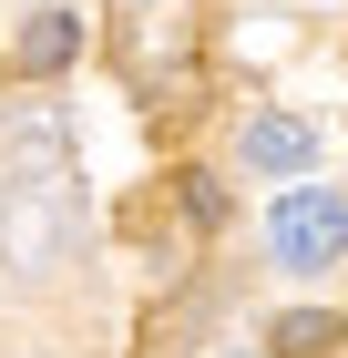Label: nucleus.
Wrapping results in <instances>:
<instances>
[{
    "mask_svg": "<svg viewBox=\"0 0 348 358\" xmlns=\"http://www.w3.org/2000/svg\"><path fill=\"white\" fill-rule=\"evenodd\" d=\"M277 348H287V358H328V348H338V317H328V307H297V317H277Z\"/></svg>",
    "mask_w": 348,
    "mask_h": 358,
    "instance_id": "obj_5",
    "label": "nucleus"
},
{
    "mask_svg": "<svg viewBox=\"0 0 348 358\" xmlns=\"http://www.w3.org/2000/svg\"><path fill=\"white\" fill-rule=\"evenodd\" d=\"M267 246H277V266H338V256H348V194L287 185L277 215H267Z\"/></svg>",
    "mask_w": 348,
    "mask_h": 358,
    "instance_id": "obj_2",
    "label": "nucleus"
},
{
    "mask_svg": "<svg viewBox=\"0 0 348 358\" xmlns=\"http://www.w3.org/2000/svg\"><path fill=\"white\" fill-rule=\"evenodd\" d=\"M307 154H318V134H307V123H287V113H256V123H246V164L307 174Z\"/></svg>",
    "mask_w": 348,
    "mask_h": 358,
    "instance_id": "obj_3",
    "label": "nucleus"
},
{
    "mask_svg": "<svg viewBox=\"0 0 348 358\" xmlns=\"http://www.w3.org/2000/svg\"><path fill=\"white\" fill-rule=\"evenodd\" d=\"M174 205H185L195 225H225V185H215V174H174Z\"/></svg>",
    "mask_w": 348,
    "mask_h": 358,
    "instance_id": "obj_6",
    "label": "nucleus"
},
{
    "mask_svg": "<svg viewBox=\"0 0 348 358\" xmlns=\"http://www.w3.org/2000/svg\"><path fill=\"white\" fill-rule=\"evenodd\" d=\"M72 62H82V10H31L21 72H72Z\"/></svg>",
    "mask_w": 348,
    "mask_h": 358,
    "instance_id": "obj_4",
    "label": "nucleus"
},
{
    "mask_svg": "<svg viewBox=\"0 0 348 358\" xmlns=\"http://www.w3.org/2000/svg\"><path fill=\"white\" fill-rule=\"evenodd\" d=\"M82 246V185L72 154H62L52 123H21L11 134V174H0V266L11 276H52Z\"/></svg>",
    "mask_w": 348,
    "mask_h": 358,
    "instance_id": "obj_1",
    "label": "nucleus"
}]
</instances>
